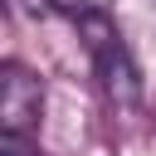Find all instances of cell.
<instances>
[{
	"label": "cell",
	"mask_w": 156,
	"mask_h": 156,
	"mask_svg": "<svg viewBox=\"0 0 156 156\" xmlns=\"http://www.w3.org/2000/svg\"><path fill=\"white\" fill-rule=\"evenodd\" d=\"M0 156H39V151H34V136H29V132L0 127Z\"/></svg>",
	"instance_id": "obj_3"
},
{
	"label": "cell",
	"mask_w": 156,
	"mask_h": 156,
	"mask_svg": "<svg viewBox=\"0 0 156 156\" xmlns=\"http://www.w3.org/2000/svg\"><path fill=\"white\" fill-rule=\"evenodd\" d=\"M54 10H63V15H83V10H93V0H49Z\"/></svg>",
	"instance_id": "obj_4"
},
{
	"label": "cell",
	"mask_w": 156,
	"mask_h": 156,
	"mask_svg": "<svg viewBox=\"0 0 156 156\" xmlns=\"http://www.w3.org/2000/svg\"><path fill=\"white\" fill-rule=\"evenodd\" d=\"M78 34H83V44H88V54H93V63H98V78H102L107 98H112V102H127V107L141 102V73H136L122 34L112 29V20H107L102 10H83V15H78Z\"/></svg>",
	"instance_id": "obj_1"
},
{
	"label": "cell",
	"mask_w": 156,
	"mask_h": 156,
	"mask_svg": "<svg viewBox=\"0 0 156 156\" xmlns=\"http://www.w3.org/2000/svg\"><path fill=\"white\" fill-rule=\"evenodd\" d=\"M44 112V83L24 63H0V127L34 132Z\"/></svg>",
	"instance_id": "obj_2"
}]
</instances>
